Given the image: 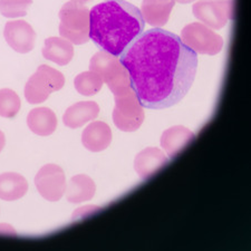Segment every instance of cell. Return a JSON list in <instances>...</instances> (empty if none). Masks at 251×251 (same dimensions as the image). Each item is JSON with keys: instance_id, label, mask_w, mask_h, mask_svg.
<instances>
[{"instance_id": "obj_1", "label": "cell", "mask_w": 251, "mask_h": 251, "mask_svg": "<svg viewBox=\"0 0 251 251\" xmlns=\"http://www.w3.org/2000/svg\"><path fill=\"white\" fill-rule=\"evenodd\" d=\"M142 106L163 110L188 94L198 68V54L179 36L160 27L142 34L120 56Z\"/></svg>"}, {"instance_id": "obj_2", "label": "cell", "mask_w": 251, "mask_h": 251, "mask_svg": "<svg viewBox=\"0 0 251 251\" xmlns=\"http://www.w3.org/2000/svg\"><path fill=\"white\" fill-rule=\"evenodd\" d=\"M144 27L141 10L125 0H106L90 10V38L116 57L139 37Z\"/></svg>"}, {"instance_id": "obj_3", "label": "cell", "mask_w": 251, "mask_h": 251, "mask_svg": "<svg viewBox=\"0 0 251 251\" xmlns=\"http://www.w3.org/2000/svg\"><path fill=\"white\" fill-rule=\"evenodd\" d=\"M59 34L73 45L90 40V9L83 2L71 0L59 11Z\"/></svg>"}, {"instance_id": "obj_4", "label": "cell", "mask_w": 251, "mask_h": 251, "mask_svg": "<svg viewBox=\"0 0 251 251\" xmlns=\"http://www.w3.org/2000/svg\"><path fill=\"white\" fill-rule=\"evenodd\" d=\"M90 71L100 75L114 96L132 87L126 68L119 57L107 51H99L93 56L90 62Z\"/></svg>"}, {"instance_id": "obj_5", "label": "cell", "mask_w": 251, "mask_h": 251, "mask_svg": "<svg viewBox=\"0 0 251 251\" xmlns=\"http://www.w3.org/2000/svg\"><path fill=\"white\" fill-rule=\"evenodd\" d=\"M64 85L65 76L62 73L48 65H40L26 83V100L29 104L45 102L52 92L62 90Z\"/></svg>"}, {"instance_id": "obj_6", "label": "cell", "mask_w": 251, "mask_h": 251, "mask_svg": "<svg viewBox=\"0 0 251 251\" xmlns=\"http://www.w3.org/2000/svg\"><path fill=\"white\" fill-rule=\"evenodd\" d=\"M143 106L129 87L119 95H115V107L113 111V122L123 132H134L144 122Z\"/></svg>"}, {"instance_id": "obj_7", "label": "cell", "mask_w": 251, "mask_h": 251, "mask_svg": "<svg viewBox=\"0 0 251 251\" xmlns=\"http://www.w3.org/2000/svg\"><path fill=\"white\" fill-rule=\"evenodd\" d=\"M181 40L189 48L201 55H217L224 48V39L211 28L201 23H192L181 31Z\"/></svg>"}, {"instance_id": "obj_8", "label": "cell", "mask_w": 251, "mask_h": 251, "mask_svg": "<svg viewBox=\"0 0 251 251\" xmlns=\"http://www.w3.org/2000/svg\"><path fill=\"white\" fill-rule=\"evenodd\" d=\"M35 184L44 199L55 202L66 191V177L63 169L56 164H46L36 174Z\"/></svg>"}, {"instance_id": "obj_9", "label": "cell", "mask_w": 251, "mask_h": 251, "mask_svg": "<svg viewBox=\"0 0 251 251\" xmlns=\"http://www.w3.org/2000/svg\"><path fill=\"white\" fill-rule=\"evenodd\" d=\"M6 42L19 54H27L34 50L36 32L25 20L8 22L3 30Z\"/></svg>"}, {"instance_id": "obj_10", "label": "cell", "mask_w": 251, "mask_h": 251, "mask_svg": "<svg viewBox=\"0 0 251 251\" xmlns=\"http://www.w3.org/2000/svg\"><path fill=\"white\" fill-rule=\"evenodd\" d=\"M169 163V157L157 148H147L136 155L134 170L141 179L147 180Z\"/></svg>"}, {"instance_id": "obj_11", "label": "cell", "mask_w": 251, "mask_h": 251, "mask_svg": "<svg viewBox=\"0 0 251 251\" xmlns=\"http://www.w3.org/2000/svg\"><path fill=\"white\" fill-rule=\"evenodd\" d=\"M194 137H196L194 133L189 128L176 125L165 129L161 136L160 144L170 159H173L191 143Z\"/></svg>"}, {"instance_id": "obj_12", "label": "cell", "mask_w": 251, "mask_h": 251, "mask_svg": "<svg viewBox=\"0 0 251 251\" xmlns=\"http://www.w3.org/2000/svg\"><path fill=\"white\" fill-rule=\"evenodd\" d=\"M112 142L111 127L106 123L93 122L84 129L82 143L91 152H100L110 147Z\"/></svg>"}, {"instance_id": "obj_13", "label": "cell", "mask_w": 251, "mask_h": 251, "mask_svg": "<svg viewBox=\"0 0 251 251\" xmlns=\"http://www.w3.org/2000/svg\"><path fill=\"white\" fill-rule=\"evenodd\" d=\"M99 113L100 106L96 102H78L67 108L63 116V122L67 127L78 128L95 120L99 116Z\"/></svg>"}, {"instance_id": "obj_14", "label": "cell", "mask_w": 251, "mask_h": 251, "mask_svg": "<svg viewBox=\"0 0 251 251\" xmlns=\"http://www.w3.org/2000/svg\"><path fill=\"white\" fill-rule=\"evenodd\" d=\"M192 11L194 17L214 30L224 28L228 22V18L214 0H198L192 7Z\"/></svg>"}, {"instance_id": "obj_15", "label": "cell", "mask_w": 251, "mask_h": 251, "mask_svg": "<svg viewBox=\"0 0 251 251\" xmlns=\"http://www.w3.org/2000/svg\"><path fill=\"white\" fill-rule=\"evenodd\" d=\"M174 5V0H143L141 14L149 25L162 27L168 23Z\"/></svg>"}, {"instance_id": "obj_16", "label": "cell", "mask_w": 251, "mask_h": 251, "mask_svg": "<svg viewBox=\"0 0 251 251\" xmlns=\"http://www.w3.org/2000/svg\"><path fill=\"white\" fill-rule=\"evenodd\" d=\"M43 56L59 66H65L74 57V46L63 37H50L44 43Z\"/></svg>"}, {"instance_id": "obj_17", "label": "cell", "mask_w": 251, "mask_h": 251, "mask_svg": "<svg viewBox=\"0 0 251 251\" xmlns=\"http://www.w3.org/2000/svg\"><path fill=\"white\" fill-rule=\"evenodd\" d=\"M27 125L32 133L39 136H48L57 128V117L50 108L37 107L29 112Z\"/></svg>"}, {"instance_id": "obj_18", "label": "cell", "mask_w": 251, "mask_h": 251, "mask_svg": "<svg viewBox=\"0 0 251 251\" xmlns=\"http://www.w3.org/2000/svg\"><path fill=\"white\" fill-rule=\"evenodd\" d=\"M96 185L90 176L85 174H77L70 180L66 187V198L71 203H80L88 201L94 197Z\"/></svg>"}, {"instance_id": "obj_19", "label": "cell", "mask_w": 251, "mask_h": 251, "mask_svg": "<svg viewBox=\"0 0 251 251\" xmlns=\"http://www.w3.org/2000/svg\"><path fill=\"white\" fill-rule=\"evenodd\" d=\"M28 190L27 180L16 172L0 174V199L15 201L25 196Z\"/></svg>"}, {"instance_id": "obj_20", "label": "cell", "mask_w": 251, "mask_h": 251, "mask_svg": "<svg viewBox=\"0 0 251 251\" xmlns=\"http://www.w3.org/2000/svg\"><path fill=\"white\" fill-rule=\"evenodd\" d=\"M103 83V79L100 77V75L92 71L80 73L74 80L76 91L84 96H93L97 94L102 90Z\"/></svg>"}, {"instance_id": "obj_21", "label": "cell", "mask_w": 251, "mask_h": 251, "mask_svg": "<svg viewBox=\"0 0 251 251\" xmlns=\"http://www.w3.org/2000/svg\"><path fill=\"white\" fill-rule=\"evenodd\" d=\"M22 106L19 96L13 90L2 88L0 90V116L13 119L18 114Z\"/></svg>"}, {"instance_id": "obj_22", "label": "cell", "mask_w": 251, "mask_h": 251, "mask_svg": "<svg viewBox=\"0 0 251 251\" xmlns=\"http://www.w3.org/2000/svg\"><path fill=\"white\" fill-rule=\"evenodd\" d=\"M32 0H0V14L7 18L24 17Z\"/></svg>"}, {"instance_id": "obj_23", "label": "cell", "mask_w": 251, "mask_h": 251, "mask_svg": "<svg viewBox=\"0 0 251 251\" xmlns=\"http://www.w3.org/2000/svg\"><path fill=\"white\" fill-rule=\"evenodd\" d=\"M228 19H234V0H214Z\"/></svg>"}, {"instance_id": "obj_24", "label": "cell", "mask_w": 251, "mask_h": 251, "mask_svg": "<svg viewBox=\"0 0 251 251\" xmlns=\"http://www.w3.org/2000/svg\"><path fill=\"white\" fill-rule=\"evenodd\" d=\"M0 234H5V236H16V231L13 226H10L7 224L0 225Z\"/></svg>"}, {"instance_id": "obj_25", "label": "cell", "mask_w": 251, "mask_h": 251, "mask_svg": "<svg viewBox=\"0 0 251 251\" xmlns=\"http://www.w3.org/2000/svg\"><path fill=\"white\" fill-rule=\"evenodd\" d=\"M5 144H6L5 134H3V133L0 131V152L2 151V149H3V147H5Z\"/></svg>"}, {"instance_id": "obj_26", "label": "cell", "mask_w": 251, "mask_h": 251, "mask_svg": "<svg viewBox=\"0 0 251 251\" xmlns=\"http://www.w3.org/2000/svg\"><path fill=\"white\" fill-rule=\"evenodd\" d=\"M176 2H179V3H190L194 1V0H174Z\"/></svg>"}, {"instance_id": "obj_27", "label": "cell", "mask_w": 251, "mask_h": 251, "mask_svg": "<svg viewBox=\"0 0 251 251\" xmlns=\"http://www.w3.org/2000/svg\"><path fill=\"white\" fill-rule=\"evenodd\" d=\"M76 1H79V2H83V3H85V2L90 1V0H76Z\"/></svg>"}]
</instances>
